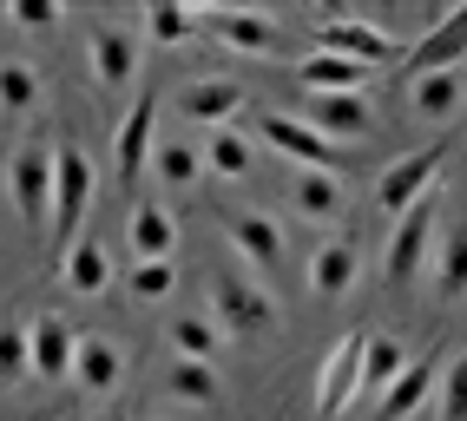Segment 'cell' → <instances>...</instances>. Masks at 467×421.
Listing matches in <instances>:
<instances>
[{
	"mask_svg": "<svg viewBox=\"0 0 467 421\" xmlns=\"http://www.w3.org/2000/svg\"><path fill=\"white\" fill-rule=\"evenodd\" d=\"M362 349H368V336H342V343L329 349V363H323V375H317V415H323V421L342 415V408L362 395Z\"/></svg>",
	"mask_w": 467,
	"mask_h": 421,
	"instance_id": "8",
	"label": "cell"
},
{
	"mask_svg": "<svg viewBox=\"0 0 467 421\" xmlns=\"http://www.w3.org/2000/svg\"><path fill=\"white\" fill-rule=\"evenodd\" d=\"M237 106H251V99H244V86H231V79H192L178 93V112L192 118V126H211V132H224V118Z\"/></svg>",
	"mask_w": 467,
	"mask_h": 421,
	"instance_id": "15",
	"label": "cell"
},
{
	"mask_svg": "<svg viewBox=\"0 0 467 421\" xmlns=\"http://www.w3.org/2000/svg\"><path fill=\"white\" fill-rule=\"evenodd\" d=\"M461 53H467V7H454V14H441L428 26V34L401 53V73L409 79H428V73H454L461 67Z\"/></svg>",
	"mask_w": 467,
	"mask_h": 421,
	"instance_id": "6",
	"label": "cell"
},
{
	"mask_svg": "<svg viewBox=\"0 0 467 421\" xmlns=\"http://www.w3.org/2000/svg\"><path fill=\"white\" fill-rule=\"evenodd\" d=\"M86 204H92V165L79 145H53V244L47 263L59 270L73 257V244L86 237Z\"/></svg>",
	"mask_w": 467,
	"mask_h": 421,
	"instance_id": "1",
	"label": "cell"
},
{
	"mask_svg": "<svg viewBox=\"0 0 467 421\" xmlns=\"http://www.w3.org/2000/svg\"><path fill=\"white\" fill-rule=\"evenodd\" d=\"M362 73L356 59H342V53H309L303 59V86L309 93H362Z\"/></svg>",
	"mask_w": 467,
	"mask_h": 421,
	"instance_id": "24",
	"label": "cell"
},
{
	"mask_svg": "<svg viewBox=\"0 0 467 421\" xmlns=\"http://www.w3.org/2000/svg\"><path fill=\"white\" fill-rule=\"evenodd\" d=\"M224 231H231V244L244 251V263H257V270L284 263V231H276L264 210H224Z\"/></svg>",
	"mask_w": 467,
	"mask_h": 421,
	"instance_id": "16",
	"label": "cell"
},
{
	"mask_svg": "<svg viewBox=\"0 0 467 421\" xmlns=\"http://www.w3.org/2000/svg\"><path fill=\"white\" fill-rule=\"evenodd\" d=\"M441 159H448V139L441 145H428V152H409V159H395L389 171H382V185H376V204L382 210H415L428 191H434V178H441Z\"/></svg>",
	"mask_w": 467,
	"mask_h": 421,
	"instance_id": "4",
	"label": "cell"
},
{
	"mask_svg": "<svg viewBox=\"0 0 467 421\" xmlns=\"http://www.w3.org/2000/svg\"><path fill=\"white\" fill-rule=\"evenodd\" d=\"M409 106L415 118H428V126H448V118L467 106V73H428V79H409Z\"/></svg>",
	"mask_w": 467,
	"mask_h": 421,
	"instance_id": "18",
	"label": "cell"
},
{
	"mask_svg": "<svg viewBox=\"0 0 467 421\" xmlns=\"http://www.w3.org/2000/svg\"><path fill=\"white\" fill-rule=\"evenodd\" d=\"M7 185H14V204H20V224L40 237L47 218H53V152H47V145H20Z\"/></svg>",
	"mask_w": 467,
	"mask_h": 421,
	"instance_id": "5",
	"label": "cell"
},
{
	"mask_svg": "<svg viewBox=\"0 0 467 421\" xmlns=\"http://www.w3.org/2000/svg\"><path fill=\"white\" fill-rule=\"evenodd\" d=\"M211 323L224 336H270L276 329V296L237 263H217L211 270Z\"/></svg>",
	"mask_w": 467,
	"mask_h": 421,
	"instance_id": "2",
	"label": "cell"
},
{
	"mask_svg": "<svg viewBox=\"0 0 467 421\" xmlns=\"http://www.w3.org/2000/svg\"><path fill=\"white\" fill-rule=\"evenodd\" d=\"M14 20L40 34V26H59V7H53V0H20V7H14Z\"/></svg>",
	"mask_w": 467,
	"mask_h": 421,
	"instance_id": "36",
	"label": "cell"
},
{
	"mask_svg": "<svg viewBox=\"0 0 467 421\" xmlns=\"http://www.w3.org/2000/svg\"><path fill=\"white\" fill-rule=\"evenodd\" d=\"M40 106V73L26 59H0V112H26Z\"/></svg>",
	"mask_w": 467,
	"mask_h": 421,
	"instance_id": "31",
	"label": "cell"
},
{
	"mask_svg": "<svg viewBox=\"0 0 467 421\" xmlns=\"http://www.w3.org/2000/svg\"><path fill=\"white\" fill-rule=\"evenodd\" d=\"M132 296H139V303H165V296H171V283H178V270L171 263H132Z\"/></svg>",
	"mask_w": 467,
	"mask_h": 421,
	"instance_id": "33",
	"label": "cell"
},
{
	"mask_svg": "<svg viewBox=\"0 0 467 421\" xmlns=\"http://www.w3.org/2000/svg\"><path fill=\"white\" fill-rule=\"evenodd\" d=\"M290 198H296L303 218H336V210H342V185H336V171H296Z\"/></svg>",
	"mask_w": 467,
	"mask_h": 421,
	"instance_id": "26",
	"label": "cell"
},
{
	"mask_svg": "<svg viewBox=\"0 0 467 421\" xmlns=\"http://www.w3.org/2000/svg\"><path fill=\"white\" fill-rule=\"evenodd\" d=\"M409 369V349H401L395 336H368L362 349V388H376V395H389V382Z\"/></svg>",
	"mask_w": 467,
	"mask_h": 421,
	"instance_id": "25",
	"label": "cell"
},
{
	"mask_svg": "<svg viewBox=\"0 0 467 421\" xmlns=\"http://www.w3.org/2000/svg\"><path fill=\"white\" fill-rule=\"evenodd\" d=\"M251 159H257V152H251V139L231 132V126L204 139V171H217V178H244V171H251Z\"/></svg>",
	"mask_w": 467,
	"mask_h": 421,
	"instance_id": "27",
	"label": "cell"
},
{
	"mask_svg": "<svg viewBox=\"0 0 467 421\" xmlns=\"http://www.w3.org/2000/svg\"><path fill=\"white\" fill-rule=\"evenodd\" d=\"M165 388L178 402H217V375H211V363H192V355H178V363L165 369Z\"/></svg>",
	"mask_w": 467,
	"mask_h": 421,
	"instance_id": "32",
	"label": "cell"
},
{
	"mask_svg": "<svg viewBox=\"0 0 467 421\" xmlns=\"http://www.w3.org/2000/svg\"><path fill=\"white\" fill-rule=\"evenodd\" d=\"M303 126H309V132H323V139L336 145V139H362L368 126H376V118H368L362 93H309Z\"/></svg>",
	"mask_w": 467,
	"mask_h": 421,
	"instance_id": "12",
	"label": "cell"
},
{
	"mask_svg": "<svg viewBox=\"0 0 467 421\" xmlns=\"http://www.w3.org/2000/svg\"><path fill=\"white\" fill-rule=\"evenodd\" d=\"M86 53H92V79H99V93H126V86L139 79V40L126 34V26H99Z\"/></svg>",
	"mask_w": 467,
	"mask_h": 421,
	"instance_id": "11",
	"label": "cell"
},
{
	"mask_svg": "<svg viewBox=\"0 0 467 421\" xmlns=\"http://www.w3.org/2000/svg\"><path fill=\"white\" fill-rule=\"evenodd\" d=\"M73 355H79V336H73V323L47 310V316L34 323V375H47V382L73 375Z\"/></svg>",
	"mask_w": 467,
	"mask_h": 421,
	"instance_id": "19",
	"label": "cell"
},
{
	"mask_svg": "<svg viewBox=\"0 0 467 421\" xmlns=\"http://www.w3.org/2000/svg\"><path fill=\"white\" fill-rule=\"evenodd\" d=\"M151 40H165V46H178V40H192L198 34V14H184V7H151Z\"/></svg>",
	"mask_w": 467,
	"mask_h": 421,
	"instance_id": "35",
	"label": "cell"
},
{
	"mask_svg": "<svg viewBox=\"0 0 467 421\" xmlns=\"http://www.w3.org/2000/svg\"><path fill=\"white\" fill-rule=\"evenodd\" d=\"M151 171H159L171 191H192L198 171H204V152L198 145H159V152H151Z\"/></svg>",
	"mask_w": 467,
	"mask_h": 421,
	"instance_id": "28",
	"label": "cell"
},
{
	"mask_svg": "<svg viewBox=\"0 0 467 421\" xmlns=\"http://www.w3.org/2000/svg\"><path fill=\"white\" fill-rule=\"evenodd\" d=\"M434 375H441V349H421L415 363L389 382V395H382V421H409V415H421V402L434 395Z\"/></svg>",
	"mask_w": 467,
	"mask_h": 421,
	"instance_id": "14",
	"label": "cell"
},
{
	"mask_svg": "<svg viewBox=\"0 0 467 421\" xmlns=\"http://www.w3.org/2000/svg\"><path fill=\"white\" fill-rule=\"evenodd\" d=\"M356 277H362V244L356 237H329V244L309 257V296H317V303H342V296L356 290Z\"/></svg>",
	"mask_w": 467,
	"mask_h": 421,
	"instance_id": "9",
	"label": "cell"
},
{
	"mask_svg": "<svg viewBox=\"0 0 467 421\" xmlns=\"http://www.w3.org/2000/svg\"><path fill=\"white\" fill-rule=\"evenodd\" d=\"M151 126H159V106L139 99V106L126 112V126H119V139H112L119 185H139V178H145V159H151Z\"/></svg>",
	"mask_w": 467,
	"mask_h": 421,
	"instance_id": "17",
	"label": "cell"
},
{
	"mask_svg": "<svg viewBox=\"0 0 467 421\" xmlns=\"http://www.w3.org/2000/svg\"><path fill=\"white\" fill-rule=\"evenodd\" d=\"M434 296L441 303H461L467 296V224H448L441 251H434Z\"/></svg>",
	"mask_w": 467,
	"mask_h": 421,
	"instance_id": "23",
	"label": "cell"
},
{
	"mask_svg": "<svg viewBox=\"0 0 467 421\" xmlns=\"http://www.w3.org/2000/svg\"><path fill=\"white\" fill-rule=\"evenodd\" d=\"M59 277H67L73 296H99V290L112 283V251H106V237H99V231H86L79 244H73V257L59 263Z\"/></svg>",
	"mask_w": 467,
	"mask_h": 421,
	"instance_id": "20",
	"label": "cell"
},
{
	"mask_svg": "<svg viewBox=\"0 0 467 421\" xmlns=\"http://www.w3.org/2000/svg\"><path fill=\"white\" fill-rule=\"evenodd\" d=\"M264 139L276 145L284 159H296L303 171H336L342 159H336V145L323 139V132H309L303 118H284V112H264Z\"/></svg>",
	"mask_w": 467,
	"mask_h": 421,
	"instance_id": "10",
	"label": "cell"
},
{
	"mask_svg": "<svg viewBox=\"0 0 467 421\" xmlns=\"http://www.w3.org/2000/svg\"><path fill=\"white\" fill-rule=\"evenodd\" d=\"M441 421H467V355L441 369Z\"/></svg>",
	"mask_w": 467,
	"mask_h": 421,
	"instance_id": "34",
	"label": "cell"
},
{
	"mask_svg": "<svg viewBox=\"0 0 467 421\" xmlns=\"http://www.w3.org/2000/svg\"><path fill=\"white\" fill-rule=\"evenodd\" d=\"M126 231H132V257H139V263H171V251H178V218H171L165 204H139Z\"/></svg>",
	"mask_w": 467,
	"mask_h": 421,
	"instance_id": "21",
	"label": "cell"
},
{
	"mask_svg": "<svg viewBox=\"0 0 467 421\" xmlns=\"http://www.w3.org/2000/svg\"><path fill=\"white\" fill-rule=\"evenodd\" d=\"M171 343H178V355H192V363H211L217 343H224V329L211 316H171Z\"/></svg>",
	"mask_w": 467,
	"mask_h": 421,
	"instance_id": "30",
	"label": "cell"
},
{
	"mask_svg": "<svg viewBox=\"0 0 467 421\" xmlns=\"http://www.w3.org/2000/svg\"><path fill=\"white\" fill-rule=\"evenodd\" d=\"M317 46L323 53H342V59H356V67H382V59H395L401 46L382 34V26H368L362 14H329L317 26Z\"/></svg>",
	"mask_w": 467,
	"mask_h": 421,
	"instance_id": "7",
	"label": "cell"
},
{
	"mask_svg": "<svg viewBox=\"0 0 467 421\" xmlns=\"http://www.w3.org/2000/svg\"><path fill=\"white\" fill-rule=\"evenodd\" d=\"M434 231H441V204H434V191H428L415 210H401V218H395L389 257H382V283H389V290H409L415 270L434 263Z\"/></svg>",
	"mask_w": 467,
	"mask_h": 421,
	"instance_id": "3",
	"label": "cell"
},
{
	"mask_svg": "<svg viewBox=\"0 0 467 421\" xmlns=\"http://www.w3.org/2000/svg\"><path fill=\"white\" fill-rule=\"evenodd\" d=\"M198 34L224 40L231 53H276V26L264 14H237V7H211L198 14Z\"/></svg>",
	"mask_w": 467,
	"mask_h": 421,
	"instance_id": "13",
	"label": "cell"
},
{
	"mask_svg": "<svg viewBox=\"0 0 467 421\" xmlns=\"http://www.w3.org/2000/svg\"><path fill=\"white\" fill-rule=\"evenodd\" d=\"M34 375V323H0V382Z\"/></svg>",
	"mask_w": 467,
	"mask_h": 421,
	"instance_id": "29",
	"label": "cell"
},
{
	"mask_svg": "<svg viewBox=\"0 0 467 421\" xmlns=\"http://www.w3.org/2000/svg\"><path fill=\"white\" fill-rule=\"evenodd\" d=\"M119 375H126V355H119L106 336H86L79 355H73V382L92 388V395H106V388H119Z\"/></svg>",
	"mask_w": 467,
	"mask_h": 421,
	"instance_id": "22",
	"label": "cell"
}]
</instances>
